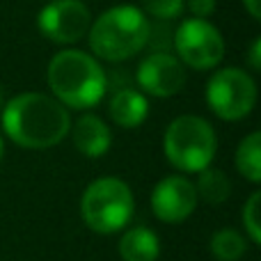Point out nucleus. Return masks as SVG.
<instances>
[{"label":"nucleus","instance_id":"6","mask_svg":"<svg viewBox=\"0 0 261 261\" xmlns=\"http://www.w3.org/2000/svg\"><path fill=\"white\" fill-rule=\"evenodd\" d=\"M204 99L216 117L225 122H239L248 117L257 106V83L243 69H218L208 78Z\"/></svg>","mask_w":261,"mask_h":261},{"label":"nucleus","instance_id":"4","mask_svg":"<svg viewBox=\"0 0 261 261\" xmlns=\"http://www.w3.org/2000/svg\"><path fill=\"white\" fill-rule=\"evenodd\" d=\"M216 149V130L206 119L197 115H181L172 119L163 135V151L170 165L188 174H197L211 167Z\"/></svg>","mask_w":261,"mask_h":261},{"label":"nucleus","instance_id":"7","mask_svg":"<svg viewBox=\"0 0 261 261\" xmlns=\"http://www.w3.org/2000/svg\"><path fill=\"white\" fill-rule=\"evenodd\" d=\"M174 50L184 67L208 71L225 58V39L206 18H186L174 32Z\"/></svg>","mask_w":261,"mask_h":261},{"label":"nucleus","instance_id":"13","mask_svg":"<svg viewBox=\"0 0 261 261\" xmlns=\"http://www.w3.org/2000/svg\"><path fill=\"white\" fill-rule=\"evenodd\" d=\"M119 257L122 261H158L161 257V241L156 231L149 227H133L119 239Z\"/></svg>","mask_w":261,"mask_h":261},{"label":"nucleus","instance_id":"23","mask_svg":"<svg viewBox=\"0 0 261 261\" xmlns=\"http://www.w3.org/2000/svg\"><path fill=\"white\" fill-rule=\"evenodd\" d=\"M0 110H3V90H0Z\"/></svg>","mask_w":261,"mask_h":261},{"label":"nucleus","instance_id":"17","mask_svg":"<svg viewBox=\"0 0 261 261\" xmlns=\"http://www.w3.org/2000/svg\"><path fill=\"white\" fill-rule=\"evenodd\" d=\"M144 16H151L156 21H174L184 14L186 0H140Z\"/></svg>","mask_w":261,"mask_h":261},{"label":"nucleus","instance_id":"8","mask_svg":"<svg viewBox=\"0 0 261 261\" xmlns=\"http://www.w3.org/2000/svg\"><path fill=\"white\" fill-rule=\"evenodd\" d=\"M92 25V12L83 0H50L37 14V28L48 41L71 46L85 39Z\"/></svg>","mask_w":261,"mask_h":261},{"label":"nucleus","instance_id":"10","mask_svg":"<svg viewBox=\"0 0 261 261\" xmlns=\"http://www.w3.org/2000/svg\"><path fill=\"white\" fill-rule=\"evenodd\" d=\"M197 190L186 176L170 174L161 179L151 190V211L161 222L179 225L188 220L197 208Z\"/></svg>","mask_w":261,"mask_h":261},{"label":"nucleus","instance_id":"20","mask_svg":"<svg viewBox=\"0 0 261 261\" xmlns=\"http://www.w3.org/2000/svg\"><path fill=\"white\" fill-rule=\"evenodd\" d=\"M252 71H261V37L252 41V48H250V58H248Z\"/></svg>","mask_w":261,"mask_h":261},{"label":"nucleus","instance_id":"22","mask_svg":"<svg viewBox=\"0 0 261 261\" xmlns=\"http://www.w3.org/2000/svg\"><path fill=\"white\" fill-rule=\"evenodd\" d=\"M3 153H5V144H3V135H0V161H3Z\"/></svg>","mask_w":261,"mask_h":261},{"label":"nucleus","instance_id":"15","mask_svg":"<svg viewBox=\"0 0 261 261\" xmlns=\"http://www.w3.org/2000/svg\"><path fill=\"white\" fill-rule=\"evenodd\" d=\"M236 170L243 174L250 184H259L261 181V133L252 130L241 140L239 149H236Z\"/></svg>","mask_w":261,"mask_h":261},{"label":"nucleus","instance_id":"2","mask_svg":"<svg viewBox=\"0 0 261 261\" xmlns=\"http://www.w3.org/2000/svg\"><path fill=\"white\" fill-rule=\"evenodd\" d=\"M48 87L64 108L90 110L108 92V76L94 55L67 48L50 58Z\"/></svg>","mask_w":261,"mask_h":261},{"label":"nucleus","instance_id":"14","mask_svg":"<svg viewBox=\"0 0 261 261\" xmlns=\"http://www.w3.org/2000/svg\"><path fill=\"white\" fill-rule=\"evenodd\" d=\"M199 179L195 184V190H197V199H204L211 206H220L229 199L231 195V181L229 176L225 174L218 167H206V170L197 172Z\"/></svg>","mask_w":261,"mask_h":261},{"label":"nucleus","instance_id":"16","mask_svg":"<svg viewBox=\"0 0 261 261\" xmlns=\"http://www.w3.org/2000/svg\"><path fill=\"white\" fill-rule=\"evenodd\" d=\"M211 254L216 261H241L248 254V239L231 227L218 229L211 236Z\"/></svg>","mask_w":261,"mask_h":261},{"label":"nucleus","instance_id":"1","mask_svg":"<svg viewBox=\"0 0 261 261\" xmlns=\"http://www.w3.org/2000/svg\"><path fill=\"white\" fill-rule=\"evenodd\" d=\"M0 124L14 144L39 151L55 147L67 138L71 128V115L55 96L23 92L3 106Z\"/></svg>","mask_w":261,"mask_h":261},{"label":"nucleus","instance_id":"12","mask_svg":"<svg viewBox=\"0 0 261 261\" xmlns=\"http://www.w3.org/2000/svg\"><path fill=\"white\" fill-rule=\"evenodd\" d=\"M108 113L119 128H138L149 115V101L140 90L122 87L110 99Z\"/></svg>","mask_w":261,"mask_h":261},{"label":"nucleus","instance_id":"18","mask_svg":"<svg viewBox=\"0 0 261 261\" xmlns=\"http://www.w3.org/2000/svg\"><path fill=\"white\" fill-rule=\"evenodd\" d=\"M259 206H261V195L252 193L250 199L243 206V227H245V239L250 243L259 245L261 243V222H259Z\"/></svg>","mask_w":261,"mask_h":261},{"label":"nucleus","instance_id":"3","mask_svg":"<svg viewBox=\"0 0 261 261\" xmlns=\"http://www.w3.org/2000/svg\"><path fill=\"white\" fill-rule=\"evenodd\" d=\"M87 41L94 58L108 62H124L147 48L151 41V25L144 12L133 5H117L92 21Z\"/></svg>","mask_w":261,"mask_h":261},{"label":"nucleus","instance_id":"19","mask_svg":"<svg viewBox=\"0 0 261 261\" xmlns=\"http://www.w3.org/2000/svg\"><path fill=\"white\" fill-rule=\"evenodd\" d=\"M188 9L193 18H208L216 12V0H188Z\"/></svg>","mask_w":261,"mask_h":261},{"label":"nucleus","instance_id":"5","mask_svg":"<svg viewBox=\"0 0 261 261\" xmlns=\"http://www.w3.org/2000/svg\"><path fill=\"white\" fill-rule=\"evenodd\" d=\"M135 211L133 190L117 176H101L85 188L81 199L83 222L96 234H115L130 222Z\"/></svg>","mask_w":261,"mask_h":261},{"label":"nucleus","instance_id":"9","mask_svg":"<svg viewBox=\"0 0 261 261\" xmlns=\"http://www.w3.org/2000/svg\"><path fill=\"white\" fill-rule=\"evenodd\" d=\"M135 81H138L142 94L156 96V99H170L184 90L186 67L176 55L158 50V53L147 55L140 62L138 71H135Z\"/></svg>","mask_w":261,"mask_h":261},{"label":"nucleus","instance_id":"11","mask_svg":"<svg viewBox=\"0 0 261 261\" xmlns=\"http://www.w3.org/2000/svg\"><path fill=\"white\" fill-rule=\"evenodd\" d=\"M69 133L73 138V147L87 158L106 156L110 151V144H113V133H110L108 124L92 113L81 115L71 124Z\"/></svg>","mask_w":261,"mask_h":261},{"label":"nucleus","instance_id":"21","mask_svg":"<svg viewBox=\"0 0 261 261\" xmlns=\"http://www.w3.org/2000/svg\"><path fill=\"white\" fill-rule=\"evenodd\" d=\"M245 9H248V14L254 18V21H259L261 18V0H243Z\"/></svg>","mask_w":261,"mask_h":261}]
</instances>
